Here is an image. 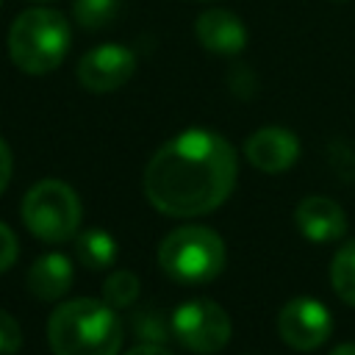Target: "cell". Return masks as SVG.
I'll return each mask as SVG.
<instances>
[{
    "label": "cell",
    "instance_id": "cell-1",
    "mask_svg": "<svg viewBox=\"0 0 355 355\" xmlns=\"http://www.w3.org/2000/svg\"><path fill=\"white\" fill-rule=\"evenodd\" d=\"M233 144L202 128L183 130L155 150L144 169V197L150 205L175 219L205 216L216 211L236 186Z\"/></svg>",
    "mask_w": 355,
    "mask_h": 355
},
{
    "label": "cell",
    "instance_id": "cell-2",
    "mask_svg": "<svg viewBox=\"0 0 355 355\" xmlns=\"http://www.w3.org/2000/svg\"><path fill=\"white\" fill-rule=\"evenodd\" d=\"M47 344L53 355H116L122 347V322L108 302L78 297L50 313Z\"/></svg>",
    "mask_w": 355,
    "mask_h": 355
},
{
    "label": "cell",
    "instance_id": "cell-3",
    "mask_svg": "<svg viewBox=\"0 0 355 355\" xmlns=\"http://www.w3.org/2000/svg\"><path fill=\"white\" fill-rule=\"evenodd\" d=\"M8 58L25 75H47L61 67L72 44V28L61 11L28 8L8 28Z\"/></svg>",
    "mask_w": 355,
    "mask_h": 355
},
{
    "label": "cell",
    "instance_id": "cell-4",
    "mask_svg": "<svg viewBox=\"0 0 355 355\" xmlns=\"http://www.w3.org/2000/svg\"><path fill=\"white\" fill-rule=\"evenodd\" d=\"M227 250L216 230L205 225H180L169 230L158 247V266L183 286H205L225 269Z\"/></svg>",
    "mask_w": 355,
    "mask_h": 355
},
{
    "label": "cell",
    "instance_id": "cell-5",
    "mask_svg": "<svg viewBox=\"0 0 355 355\" xmlns=\"http://www.w3.org/2000/svg\"><path fill=\"white\" fill-rule=\"evenodd\" d=\"M22 222L36 239L47 244L69 241L80 227V200L64 180H39L22 200Z\"/></svg>",
    "mask_w": 355,
    "mask_h": 355
},
{
    "label": "cell",
    "instance_id": "cell-6",
    "mask_svg": "<svg viewBox=\"0 0 355 355\" xmlns=\"http://www.w3.org/2000/svg\"><path fill=\"white\" fill-rule=\"evenodd\" d=\"M169 319H172V338H178L180 347L197 355L219 352L233 333L227 311L219 302L205 297L180 302Z\"/></svg>",
    "mask_w": 355,
    "mask_h": 355
},
{
    "label": "cell",
    "instance_id": "cell-7",
    "mask_svg": "<svg viewBox=\"0 0 355 355\" xmlns=\"http://www.w3.org/2000/svg\"><path fill=\"white\" fill-rule=\"evenodd\" d=\"M333 330V316L324 302L313 297H297L288 300L277 313V336L300 352L319 349Z\"/></svg>",
    "mask_w": 355,
    "mask_h": 355
},
{
    "label": "cell",
    "instance_id": "cell-8",
    "mask_svg": "<svg viewBox=\"0 0 355 355\" xmlns=\"http://www.w3.org/2000/svg\"><path fill=\"white\" fill-rule=\"evenodd\" d=\"M133 72H136V55L122 44L92 47L78 61V83L94 94L122 89L133 78Z\"/></svg>",
    "mask_w": 355,
    "mask_h": 355
},
{
    "label": "cell",
    "instance_id": "cell-9",
    "mask_svg": "<svg viewBox=\"0 0 355 355\" xmlns=\"http://www.w3.org/2000/svg\"><path fill=\"white\" fill-rule=\"evenodd\" d=\"M244 155L255 169L277 175L294 166V161L300 158V139L288 128H261L244 141Z\"/></svg>",
    "mask_w": 355,
    "mask_h": 355
},
{
    "label": "cell",
    "instance_id": "cell-10",
    "mask_svg": "<svg viewBox=\"0 0 355 355\" xmlns=\"http://www.w3.org/2000/svg\"><path fill=\"white\" fill-rule=\"evenodd\" d=\"M294 222L297 230L313 241V244H327V241H338L347 230V214L344 208L330 200V197H305L297 208H294Z\"/></svg>",
    "mask_w": 355,
    "mask_h": 355
},
{
    "label": "cell",
    "instance_id": "cell-11",
    "mask_svg": "<svg viewBox=\"0 0 355 355\" xmlns=\"http://www.w3.org/2000/svg\"><path fill=\"white\" fill-rule=\"evenodd\" d=\"M194 33H197V42L208 53H216V55H239L247 44L244 22L225 8L202 11L194 22Z\"/></svg>",
    "mask_w": 355,
    "mask_h": 355
},
{
    "label": "cell",
    "instance_id": "cell-12",
    "mask_svg": "<svg viewBox=\"0 0 355 355\" xmlns=\"http://www.w3.org/2000/svg\"><path fill=\"white\" fill-rule=\"evenodd\" d=\"M72 261L61 252H47L42 255L39 261H33V266L28 269V291L36 297V300H44V302H53V300H61L69 286H72Z\"/></svg>",
    "mask_w": 355,
    "mask_h": 355
},
{
    "label": "cell",
    "instance_id": "cell-13",
    "mask_svg": "<svg viewBox=\"0 0 355 355\" xmlns=\"http://www.w3.org/2000/svg\"><path fill=\"white\" fill-rule=\"evenodd\" d=\"M75 255H78L80 266H86L92 272L108 269L116 261V241L111 233H105L100 227H89L75 236Z\"/></svg>",
    "mask_w": 355,
    "mask_h": 355
},
{
    "label": "cell",
    "instance_id": "cell-14",
    "mask_svg": "<svg viewBox=\"0 0 355 355\" xmlns=\"http://www.w3.org/2000/svg\"><path fill=\"white\" fill-rule=\"evenodd\" d=\"M330 283L333 291L355 308V241H347L336 250L330 261Z\"/></svg>",
    "mask_w": 355,
    "mask_h": 355
},
{
    "label": "cell",
    "instance_id": "cell-15",
    "mask_svg": "<svg viewBox=\"0 0 355 355\" xmlns=\"http://www.w3.org/2000/svg\"><path fill=\"white\" fill-rule=\"evenodd\" d=\"M139 277L130 269H114L103 283V302H108L114 311L130 308L139 300Z\"/></svg>",
    "mask_w": 355,
    "mask_h": 355
},
{
    "label": "cell",
    "instance_id": "cell-16",
    "mask_svg": "<svg viewBox=\"0 0 355 355\" xmlns=\"http://www.w3.org/2000/svg\"><path fill=\"white\" fill-rule=\"evenodd\" d=\"M130 324H133V333H136L139 344H164V341L172 338V319H166L161 308L136 311Z\"/></svg>",
    "mask_w": 355,
    "mask_h": 355
},
{
    "label": "cell",
    "instance_id": "cell-17",
    "mask_svg": "<svg viewBox=\"0 0 355 355\" xmlns=\"http://www.w3.org/2000/svg\"><path fill=\"white\" fill-rule=\"evenodd\" d=\"M119 6H122V0H75L72 11H75V19L80 28L100 31L116 19Z\"/></svg>",
    "mask_w": 355,
    "mask_h": 355
},
{
    "label": "cell",
    "instance_id": "cell-18",
    "mask_svg": "<svg viewBox=\"0 0 355 355\" xmlns=\"http://www.w3.org/2000/svg\"><path fill=\"white\" fill-rule=\"evenodd\" d=\"M22 347V327L19 322L0 308V355H14Z\"/></svg>",
    "mask_w": 355,
    "mask_h": 355
},
{
    "label": "cell",
    "instance_id": "cell-19",
    "mask_svg": "<svg viewBox=\"0 0 355 355\" xmlns=\"http://www.w3.org/2000/svg\"><path fill=\"white\" fill-rule=\"evenodd\" d=\"M14 261H17V236H14V230L6 222H0V275Z\"/></svg>",
    "mask_w": 355,
    "mask_h": 355
},
{
    "label": "cell",
    "instance_id": "cell-20",
    "mask_svg": "<svg viewBox=\"0 0 355 355\" xmlns=\"http://www.w3.org/2000/svg\"><path fill=\"white\" fill-rule=\"evenodd\" d=\"M11 169H14V158H11V147L0 139V194L6 191L8 180H11Z\"/></svg>",
    "mask_w": 355,
    "mask_h": 355
},
{
    "label": "cell",
    "instance_id": "cell-21",
    "mask_svg": "<svg viewBox=\"0 0 355 355\" xmlns=\"http://www.w3.org/2000/svg\"><path fill=\"white\" fill-rule=\"evenodd\" d=\"M128 355H172V352L166 347H161V344H139Z\"/></svg>",
    "mask_w": 355,
    "mask_h": 355
},
{
    "label": "cell",
    "instance_id": "cell-22",
    "mask_svg": "<svg viewBox=\"0 0 355 355\" xmlns=\"http://www.w3.org/2000/svg\"><path fill=\"white\" fill-rule=\"evenodd\" d=\"M330 355H355V344H341V347H336Z\"/></svg>",
    "mask_w": 355,
    "mask_h": 355
},
{
    "label": "cell",
    "instance_id": "cell-23",
    "mask_svg": "<svg viewBox=\"0 0 355 355\" xmlns=\"http://www.w3.org/2000/svg\"><path fill=\"white\" fill-rule=\"evenodd\" d=\"M200 3H205V0H200Z\"/></svg>",
    "mask_w": 355,
    "mask_h": 355
}]
</instances>
